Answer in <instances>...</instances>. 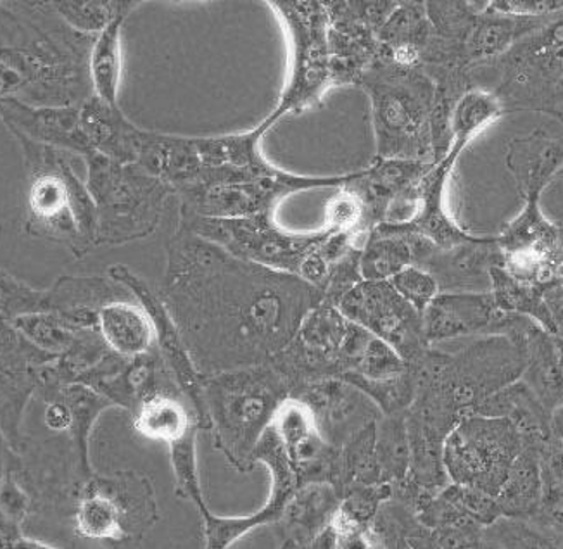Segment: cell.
Masks as SVG:
<instances>
[{
	"label": "cell",
	"instance_id": "5bb4252c",
	"mask_svg": "<svg viewBox=\"0 0 563 549\" xmlns=\"http://www.w3.org/2000/svg\"><path fill=\"white\" fill-rule=\"evenodd\" d=\"M396 6L384 0H327L332 89L362 84L377 61L378 32Z\"/></svg>",
	"mask_w": 563,
	"mask_h": 549
},
{
	"label": "cell",
	"instance_id": "d4e9b609",
	"mask_svg": "<svg viewBox=\"0 0 563 549\" xmlns=\"http://www.w3.org/2000/svg\"><path fill=\"white\" fill-rule=\"evenodd\" d=\"M434 36L426 2H398L378 32L377 61L398 68H423Z\"/></svg>",
	"mask_w": 563,
	"mask_h": 549
},
{
	"label": "cell",
	"instance_id": "ac0fdd59",
	"mask_svg": "<svg viewBox=\"0 0 563 549\" xmlns=\"http://www.w3.org/2000/svg\"><path fill=\"white\" fill-rule=\"evenodd\" d=\"M109 277L126 289L137 299L139 305L150 315L156 337L157 353L162 354L166 369L177 382L181 396L189 399L192 414L198 420L199 429H206L205 402H202V375L194 366L186 344L181 341L180 332L175 326L174 318L166 309L159 294L151 289L150 284L125 265H114L109 268Z\"/></svg>",
	"mask_w": 563,
	"mask_h": 549
},
{
	"label": "cell",
	"instance_id": "d6a6232c",
	"mask_svg": "<svg viewBox=\"0 0 563 549\" xmlns=\"http://www.w3.org/2000/svg\"><path fill=\"white\" fill-rule=\"evenodd\" d=\"M410 265H413V253L407 237L386 227L374 229L360 254L363 281L389 282Z\"/></svg>",
	"mask_w": 563,
	"mask_h": 549
},
{
	"label": "cell",
	"instance_id": "e0dca14e",
	"mask_svg": "<svg viewBox=\"0 0 563 549\" xmlns=\"http://www.w3.org/2000/svg\"><path fill=\"white\" fill-rule=\"evenodd\" d=\"M401 235L410 242L413 265L431 273L441 293H489L492 270L504 266L496 235H477L474 241L448 249L435 248L420 237Z\"/></svg>",
	"mask_w": 563,
	"mask_h": 549
},
{
	"label": "cell",
	"instance_id": "4316f807",
	"mask_svg": "<svg viewBox=\"0 0 563 549\" xmlns=\"http://www.w3.org/2000/svg\"><path fill=\"white\" fill-rule=\"evenodd\" d=\"M97 332L109 351L133 360L156 349L150 315L130 293L102 306L97 317Z\"/></svg>",
	"mask_w": 563,
	"mask_h": 549
},
{
	"label": "cell",
	"instance_id": "f546056e",
	"mask_svg": "<svg viewBox=\"0 0 563 549\" xmlns=\"http://www.w3.org/2000/svg\"><path fill=\"white\" fill-rule=\"evenodd\" d=\"M541 453L543 449L523 444L508 472L507 481L496 494L501 517L529 520L536 514L544 487Z\"/></svg>",
	"mask_w": 563,
	"mask_h": 549
},
{
	"label": "cell",
	"instance_id": "b9f144b4",
	"mask_svg": "<svg viewBox=\"0 0 563 549\" xmlns=\"http://www.w3.org/2000/svg\"><path fill=\"white\" fill-rule=\"evenodd\" d=\"M42 314H51V293L32 289L0 270V317L16 320Z\"/></svg>",
	"mask_w": 563,
	"mask_h": 549
},
{
	"label": "cell",
	"instance_id": "ffe728a7",
	"mask_svg": "<svg viewBox=\"0 0 563 549\" xmlns=\"http://www.w3.org/2000/svg\"><path fill=\"white\" fill-rule=\"evenodd\" d=\"M423 333L429 344L504 336L510 314L496 306L489 293H441L423 311Z\"/></svg>",
	"mask_w": 563,
	"mask_h": 549
},
{
	"label": "cell",
	"instance_id": "1f68e13d",
	"mask_svg": "<svg viewBox=\"0 0 563 549\" xmlns=\"http://www.w3.org/2000/svg\"><path fill=\"white\" fill-rule=\"evenodd\" d=\"M126 18H118L93 41L90 53L89 72L93 96L109 106L118 105L120 96L121 72H123V51L121 32Z\"/></svg>",
	"mask_w": 563,
	"mask_h": 549
},
{
	"label": "cell",
	"instance_id": "7402d4cb",
	"mask_svg": "<svg viewBox=\"0 0 563 549\" xmlns=\"http://www.w3.org/2000/svg\"><path fill=\"white\" fill-rule=\"evenodd\" d=\"M504 337L522 351L526 366L520 381L552 415L563 405V369L556 337L531 318L520 315H511Z\"/></svg>",
	"mask_w": 563,
	"mask_h": 549
},
{
	"label": "cell",
	"instance_id": "277c9868",
	"mask_svg": "<svg viewBox=\"0 0 563 549\" xmlns=\"http://www.w3.org/2000/svg\"><path fill=\"white\" fill-rule=\"evenodd\" d=\"M292 394L274 365L251 366L202 378L206 429L230 465L247 472L263 433Z\"/></svg>",
	"mask_w": 563,
	"mask_h": 549
},
{
	"label": "cell",
	"instance_id": "60d3db41",
	"mask_svg": "<svg viewBox=\"0 0 563 549\" xmlns=\"http://www.w3.org/2000/svg\"><path fill=\"white\" fill-rule=\"evenodd\" d=\"M483 546L487 549H559L531 521L507 517L498 518L493 526L484 529Z\"/></svg>",
	"mask_w": 563,
	"mask_h": 549
},
{
	"label": "cell",
	"instance_id": "f5cc1de1",
	"mask_svg": "<svg viewBox=\"0 0 563 549\" xmlns=\"http://www.w3.org/2000/svg\"><path fill=\"white\" fill-rule=\"evenodd\" d=\"M556 178H563V168H562V172L559 173V177Z\"/></svg>",
	"mask_w": 563,
	"mask_h": 549
},
{
	"label": "cell",
	"instance_id": "ee69618b",
	"mask_svg": "<svg viewBox=\"0 0 563 549\" xmlns=\"http://www.w3.org/2000/svg\"><path fill=\"white\" fill-rule=\"evenodd\" d=\"M389 284L393 285V289H395L405 301L410 303V305L422 315L423 311L431 306L435 297L441 294L438 282H435L431 273L426 272V270L417 265H410L401 270L398 275L390 278Z\"/></svg>",
	"mask_w": 563,
	"mask_h": 549
},
{
	"label": "cell",
	"instance_id": "db71d44e",
	"mask_svg": "<svg viewBox=\"0 0 563 549\" xmlns=\"http://www.w3.org/2000/svg\"><path fill=\"white\" fill-rule=\"evenodd\" d=\"M562 227V248H563V224H560Z\"/></svg>",
	"mask_w": 563,
	"mask_h": 549
},
{
	"label": "cell",
	"instance_id": "4dcf8cb0",
	"mask_svg": "<svg viewBox=\"0 0 563 549\" xmlns=\"http://www.w3.org/2000/svg\"><path fill=\"white\" fill-rule=\"evenodd\" d=\"M181 394H157L142 403L133 411V427L144 438L174 444L184 438L192 427H199L198 420L181 402Z\"/></svg>",
	"mask_w": 563,
	"mask_h": 549
},
{
	"label": "cell",
	"instance_id": "f6af8a7d",
	"mask_svg": "<svg viewBox=\"0 0 563 549\" xmlns=\"http://www.w3.org/2000/svg\"><path fill=\"white\" fill-rule=\"evenodd\" d=\"M536 529L547 534L559 549H563V485L544 481L543 496L536 514L529 518Z\"/></svg>",
	"mask_w": 563,
	"mask_h": 549
},
{
	"label": "cell",
	"instance_id": "52a82bcc",
	"mask_svg": "<svg viewBox=\"0 0 563 549\" xmlns=\"http://www.w3.org/2000/svg\"><path fill=\"white\" fill-rule=\"evenodd\" d=\"M371 99L378 160L434 163L432 112L435 85L422 68L375 61L360 84Z\"/></svg>",
	"mask_w": 563,
	"mask_h": 549
},
{
	"label": "cell",
	"instance_id": "681fc988",
	"mask_svg": "<svg viewBox=\"0 0 563 549\" xmlns=\"http://www.w3.org/2000/svg\"><path fill=\"white\" fill-rule=\"evenodd\" d=\"M5 549H68L56 542L44 541V539L33 538V536H20L16 541H12Z\"/></svg>",
	"mask_w": 563,
	"mask_h": 549
},
{
	"label": "cell",
	"instance_id": "74e56055",
	"mask_svg": "<svg viewBox=\"0 0 563 549\" xmlns=\"http://www.w3.org/2000/svg\"><path fill=\"white\" fill-rule=\"evenodd\" d=\"M199 427H192L184 438L169 444V458L175 475V494L180 499L192 503L199 514L210 512L202 496L201 481H199L198 454H196V439Z\"/></svg>",
	"mask_w": 563,
	"mask_h": 549
},
{
	"label": "cell",
	"instance_id": "bcb514c9",
	"mask_svg": "<svg viewBox=\"0 0 563 549\" xmlns=\"http://www.w3.org/2000/svg\"><path fill=\"white\" fill-rule=\"evenodd\" d=\"M487 8L517 18H552L563 12V0H492Z\"/></svg>",
	"mask_w": 563,
	"mask_h": 549
},
{
	"label": "cell",
	"instance_id": "83f0119b",
	"mask_svg": "<svg viewBox=\"0 0 563 549\" xmlns=\"http://www.w3.org/2000/svg\"><path fill=\"white\" fill-rule=\"evenodd\" d=\"M341 497L342 494L329 482L299 485L280 520L287 541L298 546L310 545L329 529Z\"/></svg>",
	"mask_w": 563,
	"mask_h": 549
},
{
	"label": "cell",
	"instance_id": "f907efd6",
	"mask_svg": "<svg viewBox=\"0 0 563 549\" xmlns=\"http://www.w3.org/2000/svg\"><path fill=\"white\" fill-rule=\"evenodd\" d=\"M68 549H139V546L129 545H106V542L84 541V539H71Z\"/></svg>",
	"mask_w": 563,
	"mask_h": 549
},
{
	"label": "cell",
	"instance_id": "f1b7e54d",
	"mask_svg": "<svg viewBox=\"0 0 563 549\" xmlns=\"http://www.w3.org/2000/svg\"><path fill=\"white\" fill-rule=\"evenodd\" d=\"M475 415L507 418L519 430L523 444L544 449L552 439V415L520 378L487 397Z\"/></svg>",
	"mask_w": 563,
	"mask_h": 549
},
{
	"label": "cell",
	"instance_id": "d590c367",
	"mask_svg": "<svg viewBox=\"0 0 563 549\" xmlns=\"http://www.w3.org/2000/svg\"><path fill=\"white\" fill-rule=\"evenodd\" d=\"M141 2L135 0H54L51 8L63 23L81 35L97 36L118 18H129Z\"/></svg>",
	"mask_w": 563,
	"mask_h": 549
},
{
	"label": "cell",
	"instance_id": "9c48e42d",
	"mask_svg": "<svg viewBox=\"0 0 563 549\" xmlns=\"http://www.w3.org/2000/svg\"><path fill=\"white\" fill-rule=\"evenodd\" d=\"M87 190L97 209L96 245H123L156 232L174 189L137 165L102 154L84 157Z\"/></svg>",
	"mask_w": 563,
	"mask_h": 549
},
{
	"label": "cell",
	"instance_id": "30bf717a",
	"mask_svg": "<svg viewBox=\"0 0 563 549\" xmlns=\"http://www.w3.org/2000/svg\"><path fill=\"white\" fill-rule=\"evenodd\" d=\"M69 520L73 539L139 546L159 520L153 484L130 470L92 475L81 485Z\"/></svg>",
	"mask_w": 563,
	"mask_h": 549
},
{
	"label": "cell",
	"instance_id": "8fae6325",
	"mask_svg": "<svg viewBox=\"0 0 563 549\" xmlns=\"http://www.w3.org/2000/svg\"><path fill=\"white\" fill-rule=\"evenodd\" d=\"M286 30L289 78L277 108L260 123L266 133L287 114H301L322 105L330 85L329 14L325 2H268Z\"/></svg>",
	"mask_w": 563,
	"mask_h": 549
},
{
	"label": "cell",
	"instance_id": "7a4b0ae2",
	"mask_svg": "<svg viewBox=\"0 0 563 549\" xmlns=\"http://www.w3.org/2000/svg\"><path fill=\"white\" fill-rule=\"evenodd\" d=\"M93 41L63 23L51 2H0V61L16 73L18 99L26 105L78 108L89 101Z\"/></svg>",
	"mask_w": 563,
	"mask_h": 549
},
{
	"label": "cell",
	"instance_id": "ba28073f",
	"mask_svg": "<svg viewBox=\"0 0 563 549\" xmlns=\"http://www.w3.org/2000/svg\"><path fill=\"white\" fill-rule=\"evenodd\" d=\"M347 175L302 177L275 168L268 161L256 168L199 169L178 190L180 211L202 218H253L277 213L282 202L306 190L338 189Z\"/></svg>",
	"mask_w": 563,
	"mask_h": 549
},
{
	"label": "cell",
	"instance_id": "44dd1931",
	"mask_svg": "<svg viewBox=\"0 0 563 549\" xmlns=\"http://www.w3.org/2000/svg\"><path fill=\"white\" fill-rule=\"evenodd\" d=\"M292 396L310 406L323 438L338 449L383 418L371 397L341 378L317 382Z\"/></svg>",
	"mask_w": 563,
	"mask_h": 549
},
{
	"label": "cell",
	"instance_id": "c3c4849f",
	"mask_svg": "<svg viewBox=\"0 0 563 549\" xmlns=\"http://www.w3.org/2000/svg\"><path fill=\"white\" fill-rule=\"evenodd\" d=\"M544 303H547L548 311L552 317L555 337L563 339V284L547 290Z\"/></svg>",
	"mask_w": 563,
	"mask_h": 549
},
{
	"label": "cell",
	"instance_id": "816d5d0a",
	"mask_svg": "<svg viewBox=\"0 0 563 549\" xmlns=\"http://www.w3.org/2000/svg\"><path fill=\"white\" fill-rule=\"evenodd\" d=\"M550 427H552V438H563V405L553 411Z\"/></svg>",
	"mask_w": 563,
	"mask_h": 549
},
{
	"label": "cell",
	"instance_id": "9a60e30c",
	"mask_svg": "<svg viewBox=\"0 0 563 549\" xmlns=\"http://www.w3.org/2000/svg\"><path fill=\"white\" fill-rule=\"evenodd\" d=\"M347 320L389 344L396 353L415 365L431 344L423 333V317L405 301L389 282H360L339 303Z\"/></svg>",
	"mask_w": 563,
	"mask_h": 549
},
{
	"label": "cell",
	"instance_id": "836d02e7",
	"mask_svg": "<svg viewBox=\"0 0 563 549\" xmlns=\"http://www.w3.org/2000/svg\"><path fill=\"white\" fill-rule=\"evenodd\" d=\"M501 117H505V111L495 94L483 89L467 90L460 97L451 112L450 151L462 156L475 136Z\"/></svg>",
	"mask_w": 563,
	"mask_h": 549
},
{
	"label": "cell",
	"instance_id": "2e32d148",
	"mask_svg": "<svg viewBox=\"0 0 563 549\" xmlns=\"http://www.w3.org/2000/svg\"><path fill=\"white\" fill-rule=\"evenodd\" d=\"M496 241L511 277L544 290L563 284L562 227L541 211V202H523Z\"/></svg>",
	"mask_w": 563,
	"mask_h": 549
},
{
	"label": "cell",
	"instance_id": "8d00e7d4",
	"mask_svg": "<svg viewBox=\"0 0 563 549\" xmlns=\"http://www.w3.org/2000/svg\"><path fill=\"white\" fill-rule=\"evenodd\" d=\"M375 463L383 484L396 485L407 479L410 470V446L405 415L383 417L378 420Z\"/></svg>",
	"mask_w": 563,
	"mask_h": 549
},
{
	"label": "cell",
	"instance_id": "603a6c76",
	"mask_svg": "<svg viewBox=\"0 0 563 549\" xmlns=\"http://www.w3.org/2000/svg\"><path fill=\"white\" fill-rule=\"evenodd\" d=\"M0 120L14 136H24L35 144L81 157L92 154L81 133L80 106L41 108L12 97L0 101Z\"/></svg>",
	"mask_w": 563,
	"mask_h": 549
},
{
	"label": "cell",
	"instance_id": "7dc6e473",
	"mask_svg": "<svg viewBox=\"0 0 563 549\" xmlns=\"http://www.w3.org/2000/svg\"><path fill=\"white\" fill-rule=\"evenodd\" d=\"M544 481L563 485V438H552L541 453Z\"/></svg>",
	"mask_w": 563,
	"mask_h": 549
},
{
	"label": "cell",
	"instance_id": "f35d334b",
	"mask_svg": "<svg viewBox=\"0 0 563 549\" xmlns=\"http://www.w3.org/2000/svg\"><path fill=\"white\" fill-rule=\"evenodd\" d=\"M408 369L410 365L396 353L395 349L372 336L356 369L344 375L341 381L347 382V384L356 381H393V378L401 377L402 373L408 372Z\"/></svg>",
	"mask_w": 563,
	"mask_h": 549
},
{
	"label": "cell",
	"instance_id": "cb8c5ba5",
	"mask_svg": "<svg viewBox=\"0 0 563 549\" xmlns=\"http://www.w3.org/2000/svg\"><path fill=\"white\" fill-rule=\"evenodd\" d=\"M505 165L510 172L523 202H541L544 190L563 168V135L544 130L517 136L508 142Z\"/></svg>",
	"mask_w": 563,
	"mask_h": 549
},
{
	"label": "cell",
	"instance_id": "8992f818",
	"mask_svg": "<svg viewBox=\"0 0 563 549\" xmlns=\"http://www.w3.org/2000/svg\"><path fill=\"white\" fill-rule=\"evenodd\" d=\"M468 80L495 94L505 114L543 112L563 124V12L504 56L468 66Z\"/></svg>",
	"mask_w": 563,
	"mask_h": 549
},
{
	"label": "cell",
	"instance_id": "6da1fadb",
	"mask_svg": "<svg viewBox=\"0 0 563 549\" xmlns=\"http://www.w3.org/2000/svg\"><path fill=\"white\" fill-rule=\"evenodd\" d=\"M159 297L202 377L268 365L290 344L322 290L230 254L178 223Z\"/></svg>",
	"mask_w": 563,
	"mask_h": 549
},
{
	"label": "cell",
	"instance_id": "4fadbf2b",
	"mask_svg": "<svg viewBox=\"0 0 563 549\" xmlns=\"http://www.w3.org/2000/svg\"><path fill=\"white\" fill-rule=\"evenodd\" d=\"M522 448V436L507 418L472 415L448 436L444 469L451 484L468 485L496 497Z\"/></svg>",
	"mask_w": 563,
	"mask_h": 549
},
{
	"label": "cell",
	"instance_id": "7bdbcfd3",
	"mask_svg": "<svg viewBox=\"0 0 563 549\" xmlns=\"http://www.w3.org/2000/svg\"><path fill=\"white\" fill-rule=\"evenodd\" d=\"M441 496L484 529L501 518V509H499L496 497L484 493V491L475 490V487L450 484L446 490L441 491Z\"/></svg>",
	"mask_w": 563,
	"mask_h": 549
},
{
	"label": "cell",
	"instance_id": "ab89813d",
	"mask_svg": "<svg viewBox=\"0 0 563 549\" xmlns=\"http://www.w3.org/2000/svg\"><path fill=\"white\" fill-rule=\"evenodd\" d=\"M322 227L332 232L356 233L365 239L371 237L372 227L368 223L365 205L362 197L347 185V180L338 187V193L327 201Z\"/></svg>",
	"mask_w": 563,
	"mask_h": 549
},
{
	"label": "cell",
	"instance_id": "3957f363",
	"mask_svg": "<svg viewBox=\"0 0 563 549\" xmlns=\"http://www.w3.org/2000/svg\"><path fill=\"white\" fill-rule=\"evenodd\" d=\"M417 394L405 420L448 439L463 418L477 414L487 397L522 377V351L504 336L475 337L453 353L434 345L419 363Z\"/></svg>",
	"mask_w": 563,
	"mask_h": 549
},
{
	"label": "cell",
	"instance_id": "5b68a950",
	"mask_svg": "<svg viewBox=\"0 0 563 549\" xmlns=\"http://www.w3.org/2000/svg\"><path fill=\"white\" fill-rule=\"evenodd\" d=\"M29 172L26 223L32 237L59 242L77 257L97 248V209L68 153L14 136Z\"/></svg>",
	"mask_w": 563,
	"mask_h": 549
},
{
	"label": "cell",
	"instance_id": "e575fe53",
	"mask_svg": "<svg viewBox=\"0 0 563 549\" xmlns=\"http://www.w3.org/2000/svg\"><path fill=\"white\" fill-rule=\"evenodd\" d=\"M492 294L496 306L504 314L531 318L547 332L555 336L552 317L544 303L547 290L536 285L523 284L511 277L504 266H495L492 270Z\"/></svg>",
	"mask_w": 563,
	"mask_h": 549
},
{
	"label": "cell",
	"instance_id": "d6986e66",
	"mask_svg": "<svg viewBox=\"0 0 563 549\" xmlns=\"http://www.w3.org/2000/svg\"><path fill=\"white\" fill-rule=\"evenodd\" d=\"M262 461L272 473L271 499L250 517H218V515H202L205 521V549H229L230 546L244 538L256 527L268 526L280 521L289 505L290 497L299 487L298 477L290 466L286 449L274 427L263 433L262 441L254 451L253 463Z\"/></svg>",
	"mask_w": 563,
	"mask_h": 549
},
{
	"label": "cell",
	"instance_id": "7c38bea8",
	"mask_svg": "<svg viewBox=\"0 0 563 549\" xmlns=\"http://www.w3.org/2000/svg\"><path fill=\"white\" fill-rule=\"evenodd\" d=\"M178 223L205 237L230 254L256 265L298 277L302 261L320 248L332 230L320 227L310 232H294L282 227L274 215L253 218H202L180 211Z\"/></svg>",
	"mask_w": 563,
	"mask_h": 549
},
{
	"label": "cell",
	"instance_id": "484cf974",
	"mask_svg": "<svg viewBox=\"0 0 563 549\" xmlns=\"http://www.w3.org/2000/svg\"><path fill=\"white\" fill-rule=\"evenodd\" d=\"M80 127L92 153L102 154L121 165H135L144 130L123 114L120 106H109L90 97L80 106Z\"/></svg>",
	"mask_w": 563,
	"mask_h": 549
},
{
	"label": "cell",
	"instance_id": "11a10c76",
	"mask_svg": "<svg viewBox=\"0 0 563 549\" xmlns=\"http://www.w3.org/2000/svg\"><path fill=\"white\" fill-rule=\"evenodd\" d=\"M483 549H487V548H484V546H483Z\"/></svg>",
	"mask_w": 563,
	"mask_h": 549
}]
</instances>
